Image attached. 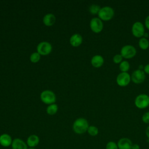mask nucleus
Here are the masks:
<instances>
[{"label":"nucleus","mask_w":149,"mask_h":149,"mask_svg":"<svg viewBox=\"0 0 149 149\" xmlns=\"http://www.w3.org/2000/svg\"><path fill=\"white\" fill-rule=\"evenodd\" d=\"M30 61L33 63H37L40 59V55L38 52L33 53L30 57Z\"/></svg>","instance_id":"obj_23"},{"label":"nucleus","mask_w":149,"mask_h":149,"mask_svg":"<svg viewBox=\"0 0 149 149\" xmlns=\"http://www.w3.org/2000/svg\"><path fill=\"white\" fill-rule=\"evenodd\" d=\"M100 9H101V8L99 5L96 4H93L89 8V12L92 15H96L98 13Z\"/></svg>","instance_id":"obj_22"},{"label":"nucleus","mask_w":149,"mask_h":149,"mask_svg":"<svg viewBox=\"0 0 149 149\" xmlns=\"http://www.w3.org/2000/svg\"><path fill=\"white\" fill-rule=\"evenodd\" d=\"M83 41V38L81 35L79 34H74L72 35L70 38V44L74 47H79Z\"/></svg>","instance_id":"obj_16"},{"label":"nucleus","mask_w":149,"mask_h":149,"mask_svg":"<svg viewBox=\"0 0 149 149\" xmlns=\"http://www.w3.org/2000/svg\"><path fill=\"white\" fill-rule=\"evenodd\" d=\"M146 135L147 137L149 139V126L146 129Z\"/></svg>","instance_id":"obj_30"},{"label":"nucleus","mask_w":149,"mask_h":149,"mask_svg":"<svg viewBox=\"0 0 149 149\" xmlns=\"http://www.w3.org/2000/svg\"><path fill=\"white\" fill-rule=\"evenodd\" d=\"M136 49L132 45H125L120 49V55L125 59H130L136 55Z\"/></svg>","instance_id":"obj_4"},{"label":"nucleus","mask_w":149,"mask_h":149,"mask_svg":"<svg viewBox=\"0 0 149 149\" xmlns=\"http://www.w3.org/2000/svg\"><path fill=\"white\" fill-rule=\"evenodd\" d=\"M144 24L146 27L149 30V15L147 16L145 19V22H144Z\"/></svg>","instance_id":"obj_27"},{"label":"nucleus","mask_w":149,"mask_h":149,"mask_svg":"<svg viewBox=\"0 0 149 149\" xmlns=\"http://www.w3.org/2000/svg\"><path fill=\"white\" fill-rule=\"evenodd\" d=\"M123 57L120 54H116L113 57V61L115 63H120L123 61Z\"/></svg>","instance_id":"obj_25"},{"label":"nucleus","mask_w":149,"mask_h":149,"mask_svg":"<svg viewBox=\"0 0 149 149\" xmlns=\"http://www.w3.org/2000/svg\"><path fill=\"white\" fill-rule=\"evenodd\" d=\"M139 46L141 49H147L149 47V41L145 37H141L139 41Z\"/></svg>","instance_id":"obj_18"},{"label":"nucleus","mask_w":149,"mask_h":149,"mask_svg":"<svg viewBox=\"0 0 149 149\" xmlns=\"http://www.w3.org/2000/svg\"><path fill=\"white\" fill-rule=\"evenodd\" d=\"M104 62V58L100 55H95L93 56L91 60V63L95 68H100L102 66Z\"/></svg>","instance_id":"obj_15"},{"label":"nucleus","mask_w":149,"mask_h":149,"mask_svg":"<svg viewBox=\"0 0 149 149\" xmlns=\"http://www.w3.org/2000/svg\"><path fill=\"white\" fill-rule=\"evenodd\" d=\"M12 149H27L28 146L27 143L21 139L16 138L13 140L12 145Z\"/></svg>","instance_id":"obj_13"},{"label":"nucleus","mask_w":149,"mask_h":149,"mask_svg":"<svg viewBox=\"0 0 149 149\" xmlns=\"http://www.w3.org/2000/svg\"><path fill=\"white\" fill-rule=\"evenodd\" d=\"M131 76L127 72H120L116 77V83L120 87L127 86L130 82Z\"/></svg>","instance_id":"obj_7"},{"label":"nucleus","mask_w":149,"mask_h":149,"mask_svg":"<svg viewBox=\"0 0 149 149\" xmlns=\"http://www.w3.org/2000/svg\"><path fill=\"white\" fill-rule=\"evenodd\" d=\"M89 127L88 121L83 118L76 119L73 124V130L76 134H81L86 133Z\"/></svg>","instance_id":"obj_1"},{"label":"nucleus","mask_w":149,"mask_h":149,"mask_svg":"<svg viewBox=\"0 0 149 149\" xmlns=\"http://www.w3.org/2000/svg\"><path fill=\"white\" fill-rule=\"evenodd\" d=\"M27 149H36V148H34V147H28Z\"/></svg>","instance_id":"obj_31"},{"label":"nucleus","mask_w":149,"mask_h":149,"mask_svg":"<svg viewBox=\"0 0 149 149\" xmlns=\"http://www.w3.org/2000/svg\"><path fill=\"white\" fill-rule=\"evenodd\" d=\"M130 69V63L127 61H123L119 64V69L122 72H127Z\"/></svg>","instance_id":"obj_20"},{"label":"nucleus","mask_w":149,"mask_h":149,"mask_svg":"<svg viewBox=\"0 0 149 149\" xmlns=\"http://www.w3.org/2000/svg\"><path fill=\"white\" fill-rule=\"evenodd\" d=\"M58 109V105L55 104H52L49 105L47 108V112L50 115H53L55 114Z\"/></svg>","instance_id":"obj_19"},{"label":"nucleus","mask_w":149,"mask_h":149,"mask_svg":"<svg viewBox=\"0 0 149 149\" xmlns=\"http://www.w3.org/2000/svg\"><path fill=\"white\" fill-rule=\"evenodd\" d=\"M55 16L52 13H48L43 17V23L47 26H51L55 22Z\"/></svg>","instance_id":"obj_17"},{"label":"nucleus","mask_w":149,"mask_h":149,"mask_svg":"<svg viewBox=\"0 0 149 149\" xmlns=\"http://www.w3.org/2000/svg\"><path fill=\"white\" fill-rule=\"evenodd\" d=\"M136 107L139 109H144L149 106V96L146 94L138 95L134 100Z\"/></svg>","instance_id":"obj_3"},{"label":"nucleus","mask_w":149,"mask_h":149,"mask_svg":"<svg viewBox=\"0 0 149 149\" xmlns=\"http://www.w3.org/2000/svg\"><path fill=\"white\" fill-rule=\"evenodd\" d=\"M144 72L145 73L148 74H149V63H147V65H145L144 67Z\"/></svg>","instance_id":"obj_28"},{"label":"nucleus","mask_w":149,"mask_h":149,"mask_svg":"<svg viewBox=\"0 0 149 149\" xmlns=\"http://www.w3.org/2000/svg\"><path fill=\"white\" fill-rule=\"evenodd\" d=\"M13 139L12 137L7 134L3 133L0 135V145L3 147H8L12 145Z\"/></svg>","instance_id":"obj_12"},{"label":"nucleus","mask_w":149,"mask_h":149,"mask_svg":"<svg viewBox=\"0 0 149 149\" xmlns=\"http://www.w3.org/2000/svg\"><path fill=\"white\" fill-rule=\"evenodd\" d=\"M142 121L146 124L149 123V111L145 112L142 116Z\"/></svg>","instance_id":"obj_26"},{"label":"nucleus","mask_w":149,"mask_h":149,"mask_svg":"<svg viewBox=\"0 0 149 149\" xmlns=\"http://www.w3.org/2000/svg\"><path fill=\"white\" fill-rule=\"evenodd\" d=\"M117 145L119 149H131L133 143L130 139L122 137L118 141Z\"/></svg>","instance_id":"obj_11"},{"label":"nucleus","mask_w":149,"mask_h":149,"mask_svg":"<svg viewBox=\"0 0 149 149\" xmlns=\"http://www.w3.org/2000/svg\"><path fill=\"white\" fill-rule=\"evenodd\" d=\"M90 27L94 33H99L102 30L104 24L102 21L99 17H94L90 21Z\"/></svg>","instance_id":"obj_8"},{"label":"nucleus","mask_w":149,"mask_h":149,"mask_svg":"<svg viewBox=\"0 0 149 149\" xmlns=\"http://www.w3.org/2000/svg\"><path fill=\"white\" fill-rule=\"evenodd\" d=\"M37 52L40 55H47L51 53L52 51V45L47 41H42L38 44L37 47Z\"/></svg>","instance_id":"obj_9"},{"label":"nucleus","mask_w":149,"mask_h":149,"mask_svg":"<svg viewBox=\"0 0 149 149\" xmlns=\"http://www.w3.org/2000/svg\"><path fill=\"white\" fill-rule=\"evenodd\" d=\"M131 149H140V146L137 144H133Z\"/></svg>","instance_id":"obj_29"},{"label":"nucleus","mask_w":149,"mask_h":149,"mask_svg":"<svg viewBox=\"0 0 149 149\" xmlns=\"http://www.w3.org/2000/svg\"><path fill=\"white\" fill-rule=\"evenodd\" d=\"M40 98L44 103L48 105L54 104L56 101V96L54 93L51 90L43 91L41 93Z\"/></svg>","instance_id":"obj_5"},{"label":"nucleus","mask_w":149,"mask_h":149,"mask_svg":"<svg viewBox=\"0 0 149 149\" xmlns=\"http://www.w3.org/2000/svg\"><path fill=\"white\" fill-rule=\"evenodd\" d=\"M132 33L135 37L141 38L145 33L144 24L140 22H134L132 27Z\"/></svg>","instance_id":"obj_6"},{"label":"nucleus","mask_w":149,"mask_h":149,"mask_svg":"<svg viewBox=\"0 0 149 149\" xmlns=\"http://www.w3.org/2000/svg\"><path fill=\"white\" fill-rule=\"evenodd\" d=\"M40 143V138L37 135L31 134L29 136L26 140L28 147H34L38 146Z\"/></svg>","instance_id":"obj_14"},{"label":"nucleus","mask_w":149,"mask_h":149,"mask_svg":"<svg viewBox=\"0 0 149 149\" xmlns=\"http://www.w3.org/2000/svg\"><path fill=\"white\" fill-rule=\"evenodd\" d=\"M87 132L89 135L91 136H95L98 134L99 130L96 126L91 125V126H89Z\"/></svg>","instance_id":"obj_21"},{"label":"nucleus","mask_w":149,"mask_h":149,"mask_svg":"<svg viewBox=\"0 0 149 149\" xmlns=\"http://www.w3.org/2000/svg\"><path fill=\"white\" fill-rule=\"evenodd\" d=\"M115 14L114 10L110 6H104L101 8L98 15V17L104 21H108L111 20Z\"/></svg>","instance_id":"obj_2"},{"label":"nucleus","mask_w":149,"mask_h":149,"mask_svg":"<svg viewBox=\"0 0 149 149\" xmlns=\"http://www.w3.org/2000/svg\"><path fill=\"white\" fill-rule=\"evenodd\" d=\"M105 149H119L117 143L113 141H108L106 146Z\"/></svg>","instance_id":"obj_24"},{"label":"nucleus","mask_w":149,"mask_h":149,"mask_svg":"<svg viewBox=\"0 0 149 149\" xmlns=\"http://www.w3.org/2000/svg\"><path fill=\"white\" fill-rule=\"evenodd\" d=\"M146 79V74L143 70L137 69L134 70L131 75V80L135 84L142 83Z\"/></svg>","instance_id":"obj_10"}]
</instances>
